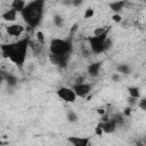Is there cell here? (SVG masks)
Listing matches in <instances>:
<instances>
[{"mask_svg":"<svg viewBox=\"0 0 146 146\" xmlns=\"http://www.w3.org/2000/svg\"><path fill=\"white\" fill-rule=\"evenodd\" d=\"M31 46L30 38H22L15 42H10L1 46L2 56L8 58L13 64L22 67L26 60L27 50Z\"/></svg>","mask_w":146,"mask_h":146,"instance_id":"cell-1","label":"cell"},{"mask_svg":"<svg viewBox=\"0 0 146 146\" xmlns=\"http://www.w3.org/2000/svg\"><path fill=\"white\" fill-rule=\"evenodd\" d=\"M43 9H44V1L33 0V1L27 2L24 10L21 13V16L29 27L35 29L36 26L40 25L42 21Z\"/></svg>","mask_w":146,"mask_h":146,"instance_id":"cell-2","label":"cell"},{"mask_svg":"<svg viewBox=\"0 0 146 146\" xmlns=\"http://www.w3.org/2000/svg\"><path fill=\"white\" fill-rule=\"evenodd\" d=\"M73 50V43L71 39H52L49 44L50 55L54 56H71Z\"/></svg>","mask_w":146,"mask_h":146,"instance_id":"cell-3","label":"cell"},{"mask_svg":"<svg viewBox=\"0 0 146 146\" xmlns=\"http://www.w3.org/2000/svg\"><path fill=\"white\" fill-rule=\"evenodd\" d=\"M89 48L91 52L98 55L105 52L108 48L112 47V40L108 38V34L105 35H92L88 38Z\"/></svg>","mask_w":146,"mask_h":146,"instance_id":"cell-4","label":"cell"},{"mask_svg":"<svg viewBox=\"0 0 146 146\" xmlns=\"http://www.w3.org/2000/svg\"><path fill=\"white\" fill-rule=\"evenodd\" d=\"M56 94H57L58 98H60L65 103H74L78 98L74 90L70 87H60L59 89H57Z\"/></svg>","mask_w":146,"mask_h":146,"instance_id":"cell-5","label":"cell"},{"mask_svg":"<svg viewBox=\"0 0 146 146\" xmlns=\"http://www.w3.org/2000/svg\"><path fill=\"white\" fill-rule=\"evenodd\" d=\"M72 89L74 90V92H75V95H76L78 97H80V98H86V97L90 94V91H91V84L86 83V82H83V81H76V82L73 84Z\"/></svg>","mask_w":146,"mask_h":146,"instance_id":"cell-6","label":"cell"},{"mask_svg":"<svg viewBox=\"0 0 146 146\" xmlns=\"http://www.w3.org/2000/svg\"><path fill=\"white\" fill-rule=\"evenodd\" d=\"M6 32L8 35H10L13 38H19L24 34L25 27H24V25H22L19 23H13L6 27Z\"/></svg>","mask_w":146,"mask_h":146,"instance_id":"cell-7","label":"cell"},{"mask_svg":"<svg viewBox=\"0 0 146 146\" xmlns=\"http://www.w3.org/2000/svg\"><path fill=\"white\" fill-rule=\"evenodd\" d=\"M102 127L104 133H113L117 128V122L114 120V117H112L110 120H104L102 122Z\"/></svg>","mask_w":146,"mask_h":146,"instance_id":"cell-8","label":"cell"},{"mask_svg":"<svg viewBox=\"0 0 146 146\" xmlns=\"http://www.w3.org/2000/svg\"><path fill=\"white\" fill-rule=\"evenodd\" d=\"M68 141L72 146H90V139L88 137H80V136H72L68 137Z\"/></svg>","mask_w":146,"mask_h":146,"instance_id":"cell-9","label":"cell"},{"mask_svg":"<svg viewBox=\"0 0 146 146\" xmlns=\"http://www.w3.org/2000/svg\"><path fill=\"white\" fill-rule=\"evenodd\" d=\"M50 60L58 67H66L70 60V56H54L50 55Z\"/></svg>","mask_w":146,"mask_h":146,"instance_id":"cell-10","label":"cell"},{"mask_svg":"<svg viewBox=\"0 0 146 146\" xmlns=\"http://www.w3.org/2000/svg\"><path fill=\"white\" fill-rule=\"evenodd\" d=\"M17 15H18V13L15 10V9H13V8H9V9H7L6 11H3L2 14H1V18L3 19V21H6V22H9V23H15V21L17 19Z\"/></svg>","mask_w":146,"mask_h":146,"instance_id":"cell-11","label":"cell"},{"mask_svg":"<svg viewBox=\"0 0 146 146\" xmlns=\"http://www.w3.org/2000/svg\"><path fill=\"white\" fill-rule=\"evenodd\" d=\"M100 68H102V64L99 62H95V63L89 64V66L87 68V72L91 78H97L100 73Z\"/></svg>","mask_w":146,"mask_h":146,"instance_id":"cell-12","label":"cell"},{"mask_svg":"<svg viewBox=\"0 0 146 146\" xmlns=\"http://www.w3.org/2000/svg\"><path fill=\"white\" fill-rule=\"evenodd\" d=\"M125 5H127L125 1H114V2H110L108 7L111 8L112 11H114V14H120V11L123 9Z\"/></svg>","mask_w":146,"mask_h":146,"instance_id":"cell-13","label":"cell"},{"mask_svg":"<svg viewBox=\"0 0 146 146\" xmlns=\"http://www.w3.org/2000/svg\"><path fill=\"white\" fill-rule=\"evenodd\" d=\"M26 5H27L26 1H23V0H14V1L10 3V8L15 9L18 14H21V13L24 10V8L26 7Z\"/></svg>","mask_w":146,"mask_h":146,"instance_id":"cell-14","label":"cell"},{"mask_svg":"<svg viewBox=\"0 0 146 146\" xmlns=\"http://www.w3.org/2000/svg\"><path fill=\"white\" fill-rule=\"evenodd\" d=\"M2 79L9 84V86H16V83H17V78L15 76V75H13V74H10V73H2Z\"/></svg>","mask_w":146,"mask_h":146,"instance_id":"cell-15","label":"cell"},{"mask_svg":"<svg viewBox=\"0 0 146 146\" xmlns=\"http://www.w3.org/2000/svg\"><path fill=\"white\" fill-rule=\"evenodd\" d=\"M116 72L121 75H127V74H130V72H131V67L128 65V64H120V65H117V67H116Z\"/></svg>","mask_w":146,"mask_h":146,"instance_id":"cell-16","label":"cell"},{"mask_svg":"<svg viewBox=\"0 0 146 146\" xmlns=\"http://www.w3.org/2000/svg\"><path fill=\"white\" fill-rule=\"evenodd\" d=\"M128 94L131 98H135V99L140 98V90H139L138 87H129L128 88Z\"/></svg>","mask_w":146,"mask_h":146,"instance_id":"cell-17","label":"cell"},{"mask_svg":"<svg viewBox=\"0 0 146 146\" xmlns=\"http://www.w3.org/2000/svg\"><path fill=\"white\" fill-rule=\"evenodd\" d=\"M66 119H67L68 122L74 123V122H76V121L79 120V116H78V114H76L74 111H67V113H66Z\"/></svg>","mask_w":146,"mask_h":146,"instance_id":"cell-18","label":"cell"},{"mask_svg":"<svg viewBox=\"0 0 146 146\" xmlns=\"http://www.w3.org/2000/svg\"><path fill=\"white\" fill-rule=\"evenodd\" d=\"M54 24H55L57 27L63 26V24H64V18H63L60 15H55V16H54Z\"/></svg>","mask_w":146,"mask_h":146,"instance_id":"cell-19","label":"cell"},{"mask_svg":"<svg viewBox=\"0 0 146 146\" xmlns=\"http://www.w3.org/2000/svg\"><path fill=\"white\" fill-rule=\"evenodd\" d=\"M94 15H95V9L89 7V8H87V9L84 10L83 17H84L86 19H88V18H91V17H94Z\"/></svg>","mask_w":146,"mask_h":146,"instance_id":"cell-20","label":"cell"},{"mask_svg":"<svg viewBox=\"0 0 146 146\" xmlns=\"http://www.w3.org/2000/svg\"><path fill=\"white\" fill-rule=\"evenodd\" d=\"M35 38H36V41H38L39 43H41V44L44 43L46 38H44V34L42 33V31H38V32L35 33Z\"/></svg>","mask_w":146,"mask_h":146,"instance_id":"cell-21","label":"cell"},{"mask_svg":"<svg viewBox=\"0 0 146 146\" xmlns=\"http://www.w3.org/2000/svg\"><path fill=\"white\" fill-rule=\"evenodd\" d=\"M95 133H96L98 137H102V135L104 133V131H103V127H102V122L98 123V124L96 125V128H95Z\"/></svg>","mask_w":146,"mask_h":146,"instance_id":"cell-22","label":"cell"},{"mask_svg":"<svg viewBox=\"0 0 146 146\" xmlns=\"http://www.w3.org/2000/svg\"><path fill=\"white\" fill-rule=\"evenodd\" d=\"M138 107H139L140 110H143V111L146 112V97L140 98V100L138 102Z\"/></svg>","mask_w":146,"mask_h":146,"instance_id":"cell-23","label":"cell"},{"mask_svg":"<svg viewBox=\"0 0 146 146\" xmlns=\"http://www.w3.org/2000/svg\"><path fill=\"white\" fill-rule=\"evenodd\" d=\"M112 19H113L114 22H116V23H120V22L122 21V16H121L120 14H114V15L112 16Z\"/></svg>","mask_w":146,"mask_h":146,"instance_id":"cell-24","label":"cell"},{"mask_svg":"<svg viewBox=\"0 0 146 146\" xmlns=\"http://www.w3.org/2000/svg\"><path fill=\"white\" fill-rule=\"evenodd\" d=\"M120 74L119 73H114V74H112V80L114 81V82H117L119 80H120Z\"/></svg>","mask_w":146,"mask_h":146,"instance_id":"cell-25","label":"cell"},{"mask_svg":"<svg viewBox=\"0 0 146 146\" xmlns=\"http://www.w3.org/2000/svg\"><path fill=\"white\" fill-rule=\"evenodd\" d=\"M82 3H83L82 1H72V6H80Z\"/></svg>","mask_w":146,"mask_h":146,"instance_id":"cell-26","label":"cell"},{"mask_svg":"<svg viewBox=\"0 0 146 146\" xmlns=\"http://www.w3.org/2000/svg\"><path fill=\"white\" fill-rule=\"evenodd\" d=\"M130 112H131V108H130V107L125 108V111H124V115H129V114H130Z\"/></svg>","mask_w":146,"mask_h":146,"instance_id":"cell-27","label":"cell"}]
</instances>
